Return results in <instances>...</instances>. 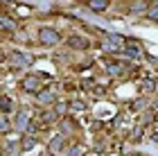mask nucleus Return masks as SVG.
Returning <instances> with one entry per match:
<instances>
[{"instance_id": "nucleus-1", "label": "nucleus", "mask_w": 158, "mask_h": 156, "mask_svg": "<svg viewBox=\"0 0 158 156\" xmlns=\"http://www.w3.org/2000/svg\"><path fill=\"white\" fill-rule=\"evenodd\" d=\"M39 41L43 45H56L61 41V34L56 30H52V27H41L39 30Z\"/></svg>"}, {"instance_id": "nucleus-2", "label": "nucleus", "mask_w": 158, "mask_h": 156, "mask_svg": "<svg viewBox=\"0 0 158 156\" xmlns=\"http://www.w3.org/2000/svg\"><path fill=\"white\" fill-rule=\"evenodd\" d=\"M9 61L14 63V66L23 68V66H30V63H32V54H25V52H18V50H11V52H9Z\"/></svg>"}, {"instance_id": "nucleus-3", "label": "nucleus", "mask_w": 158, "mask_h": 156, "mask_svg": "<svg viewBox=\"0 0 158 156\" xmlns=\"http://www.w3.org/2000/svg\"><path fill=\"white\" fill-rule=\"evenodd\" d=\"M66 43H68L70 48H75V50H88V48H90V43H88L86 39H81V36H68Z\"/></svg>"}, {"instance_id": "nucleus-4", "label": "nucleus", "mask_w": 158, "mask_h": 156, "mask_svg": "<svg viewBox=\"0 0 158 156\" xmlns=\"http://www.w3.org/2000/svg\"><path fill=\"white\" fill-rule=\"evenodd\" d=\"M106 39H109V41H104V43H102L104 50H120V45H122V39L120 36H115V34H106Z\"/></svg>"}, {"instance_id": "nucleus-5", "label": "nucleus", "mask_w": 158, "mask_h": 156, "mask_svg": "<svg viewBox=\"0 0 158 156\" xmlns=\"http://www.w3.org/2000/svg\"><path fill=\"white\" fill-rule=\"evenodd\" d=\"M23 88H25V91H30V93H41L39 77H25V79H23Z\"/></svg>"}, {"instance_id": "nucleus-6", "label": "nucleus", "mask_w": 158, "mask_h": 156, "mask_svg": "<svg viewBox=\"0 0 158 156\" xmlns=\"http://www.w3.org/2000/svg\"><path fill=\"white\" fill-rule=\"evenodd\" d=\"M109 0H88V2H86V7H88V9L90 11H106V9H109Z\"/></svg>"}, {"instance_id": "nucleus-7", "label": "nucleus", "mask_w": 158, "mask_h": 156, "mask_svg": "<svg viewBox=\"0 0 158 156\" xmlns=\"http://www.w3.org/2000/svg\"><path fill=\"white\" fill-rule=\"evenodd\" d=\"M27 120H30V113H27V111H20V113H18V118H16V127H18V129L23 131V133H25V129H27V124H30Z\"/></svg>"}, {"instance_id": "nucleus-8", "label": "nucleus", "mask_w": 158, "mask_h": 156, "mask_svg": "<svg viewBox=\"0 0 158 156\" xmlns=\"http://www.w3.org/2000/svg\"><path fill=\"white\" fill-rule=\"evenodd\" d=\"M61 147H63V136H54L52 140H50V145H48V150L56 154V152H61Z\"/></svg>"}, {"instance_id": "nucleus-9", "label": "nucleus", "mask_w": 158, "mask_h": 156, "mask_svg": "<svg viewBox=\"0 0 158 156\" xmlns=\"http://www.w3.org/2000/svg\"><path fill=\"white\" fill-rule=\"evenodd\" d=\"M39 102L41 104H56V97H54V93H50V91H41L39 93Z\"/></svg>"}, {"instance_id": "nucleus-10", "label": "nucleus", "mask_w": 158, "mask_h": 156, "mask_svg": "<svg viewBox=\"0 0 158 156\" xmlns=\"http://www.w3.org/2000/svg\"><path fill=\"white\" fill-rule=\"evenodd\" d=\"M147 18L149 20H158V2H149V7H147Z\"/></svg>"}, {"instance_id": "nucleus-11", "label": "nucleus", "mask_w": 158, "mask_h": 156, "mask_svg": "<svg viewBox=\"0 0 158 156\" xmlns=\"http://www.w3.org/2000/svg\"><path fill=\"white\" fill-rule=\"evenodd\" d=\"M14 30V20H9L7 16H0V32H11Z\"/></svg>"}, {"instance_id": "nucleus-12", "label": "nucleus", "mask_w": 158, "mask_h": 156, "mask_svg": "<svg viewBox=\"0 0 158 156\" xmlns=\"http://www.w3.org/2000/svg\"><path fill=\"white\" fill-rule=\"evenodd\" d=\"M0 111H5V113L11 111V100L9 97H0Z\"/></svg>"}, {"instance_id": "nucleus-13", "label": "nucleus", "mask_w": 158, "mask_h": 156, "mask_svg": "<svg viewBox=\"0 0 158 156\" xmlns=\"http://www.w3.org/2000/svg\"><path fill=\"white\" fill-rule=\"evenodd\" d=\"M149 2H145V0H140V2H133L131 5V11H147Z\"/></svg>"}, {"instance_id": "nucleus-14", "label": "nucleus", "mask_w": 158, "mask_h": 156, "mask_svg": "<svg viewBox=\"0 0 158 156\" xmlns=\"http://www.w3.org/2000/svg\"><path fill=\"white\" fill-rule=\"evenodd\" d=\"M20 152V145L18 143H9V145H7V156H16Z\"/></svg>"}, {"instance_id": "nucleus-15", "label": "nucleus", "mask_w": 158, "mask_h": 156, "mask_svg": "<svg viewBox=\"0 0 158 156\" xmlns=\"http://www.w3.org/2000/svg\"><path fill=\"white\" fill-rule=\"evenodd\" d=\"M7 131H9V120L5 116H0V133H7Z\"/></svg>"}, {"instance_id": "nucleus-16", "label": "nucleus", "mask_w": 158, "mask_h": 156, "mask_svg": "<svg viewBox=\"0 0 158 156\" xmlns=\"http://www.w3.org/2000/svg\"><path fill=\"white\" fill-rule=\"evenodd\" d=\"M109 75H111V77H118V75H122V68L118 66V63H113V66H109Z\"/></svg>"}, {"instance_id": "nucleus-17", "label": "nucleus", "mask_w": 158, "mask_h": 156, "mask_svg": "<svg viewBox=\"0 0 158 156\" xmlns=\"http://www.w3.org/2000/svg\"><path fill=\"white\" fill-rule=\"evenodd\" d=\"M63 111H68V104L56 102V106H54V113H56V116H63Z\"/></svg>"}, {"instance_id": "nucleus-18", "label": "nucleus", "mask_w": 158, "mask_h": 156, "mask_svg": "<svg viewBox=\"0 0 158 156\" xmlns=\"http://www.w3.org/2000/svg\"><path fill=\"white\" fill-rule=\"evenodd\" d=\"M54 118H56V113H54V111H45V113H43V120H45V122H52Z\"/></svg>"}, {"instance_id": "nucleus-19", "label": "nucleus", "mask_w": 158, "mask_h": 156, "mask_svg": "<svg viewBox=\"0 0 158 156\" xmlns=\"http://www.w3.org/2000/svg\"><path fill=\"white\" fill-rule=\"evenodd\" d=\"M34 145H36L34 140H25V143H23V150H30V147H34Z\"/></svg>"}, {"instance_id": "nucleus-20", "label": "nucleus", "mask_w": 158, "mask_h": 156, "mask_svg": "<svg viewBox=\"0 0 158 156\" xmlns=\"http://www.w3.org/2000/svg\"><path fill=\"white\" fill-rule=\"evenodd\" d=\"M79 154H81V150H79V147H73V150H70V154H68V156H79Z\"/></svg>"}, {"instance_id": "nucleus-21", "label": "nucleus", "mask_w": 158, "mask_h": 156, "mask_svg": "<svg viewBox=\"0 0 158 156\" xmlns=\"http://www.w3.org/2000/svg\"><path fill=\"white\" fill-rule=\"evenodd\" d=\"M156 109H158V100H156Z\"/></svg>"}]
</instances>
